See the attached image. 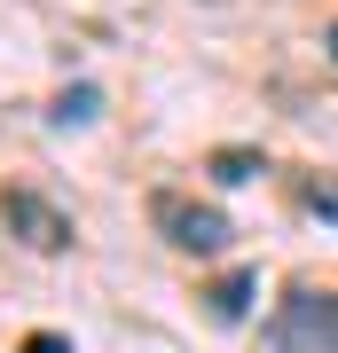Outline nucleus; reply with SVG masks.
I'll list each match as a JSON object with an SVG mask.
<instances>
[{
  "label": "nucleus",
  "instance_id": "f03ea898",
  "mask_svg": "<svg viewBox=\"0 0 338 353\" xmlns=\"http://www.w3.org/2000/svg\"><path fill=\"white\" fill-rule=\"evenodd\" d=\"M150 220H158V236L173 243V252H197V259H213V252H228V212H213V204H189V196H173V189H158L150 196Z\"/></svg>",
  "mask_w": 338,
  "mask_h": 353
},
{
  "label": "nucleus",
  "instance_id": "20e7f679",
  "mask_svg": "<svg viewBox=\"0 0 338 353\" xmlns=\"http://www.w3.org/2000/svg\"><path fill=\"white\" fill-rule=\"evenodd\" d=\"M244 299H252V275H228V283L213 290V314H220V322H236V314H244Z\"/></svg>",
  "mask_w": 338,
  "mask_h": 353
},
{
  "label": "nucleus",
  "instance_id": "7ed1b4c3",
  "mask_svg": "<svg viewBox=\"0 0 338 353\" xmlns=\"http://www.w3.org/2000/svg\"><path fill=\"white\" fill-rule=\"evenodd\" d=\"M8 228L32 252H63V243H71V220H63L48 196H32V189H8Z\"/></svg>",
  "mask_w": 338,
  "mask_h": 353
},
{
  "label": "nucleus",
  "instance_id": "423d86ee",
  "mask_svg": "<svg viewBox=\"0 0 338 353\" xmlns=\"http://www.w3.org/2000/svg\"><path fill=\"white\" fill-rule=\"evenodd\" d=\"M55 118H63V126H71V118H95V87H71L55 102Z\"/></svg>",
  "mask_w": 338,
  "mask_h": 353
},
{
  "label": "nucleus",
  "instance_id": "0eeeda50",
  "mask_svg": "<svg viewBox=\"0 0 338 353\" xmlns=\"http://www.w3.org/2000/svg\"><path fill=\"white\" fill-rule=\"evenodd\" d=\"M24 353H71V345H63L55 330H39V338H24Z\"/></svg>",
  "mask_w": 338,
  "mask_h": 353
},
{
  "label": "nucleus",
  "instance_id": "6e6552de",
  "mask_svg": "<svg viewBox=\"0 0 338 353\" xmlns=\"http://www.w3.org/2000/svg\"><path fill=\"white\" fill-rule=\"evenodd\" d=\"M330 55H338V24H330Z\"/></svg>",
  "mask_w": 338,
  "mask_h": 353
},
{
  "label": "nucleus",
  "instance_id": "39448f33",
  "mask_svg": "<svg viewBox=\"0 0 338 353\" xmlns=\"http://www.w3.org/2000/svg\"><path fill=\"white\" fill-rule=\"evenodd\" d=\"M260 173V157H244V150H220L213 157V181H252Z\"/></svg>",
  "mask_w": 338,
  "mask_h": 353
},
{
  "label": "nucleus",
  "instance_id": "f257e3e1",
  "mask_svg": "<svg viewBox=\"0 0 338 353\" xmlns=\"http://www.w3.org/2000/svg\"><path fill=\"white\" fill-rule=\"evenodd\" d=\"M276 353H338V290H291L267 322Z\"/></svg>",
  "mask_w": 338,
  "mask_h": 353
}]
</instances>
